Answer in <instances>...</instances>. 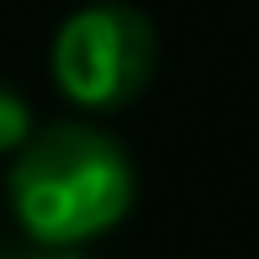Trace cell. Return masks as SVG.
<instances>
[{"instance_id":"cell-1","label":"cell","mask_w":259,"mask_h":259,"mask_svg":"<svg viewBox=\"0 0 259 259\" xmlns=\"http://www.w3.org/2000/svg\"><path fill=\"white\" fill-rule=\"evenodd\" d=\"M11 206L42 249H79L127 217L133 164L106 133L58 122L21 143L11 164Z\"/></svg>"},{"instance_id":"cell-3","label":"cell","mask_w":259,"mask_h":259,"mask_svg":"<svg viewBox=\"0 0 259 259\" xmlns=\"http://www.w3.org/2000/svg\"><path fill=\"white\" fill-rule=\"evenodd\" d=\"M32 133H37V127H32V106L11 85H0V154H21V143H27Z\"/></svg>"},{"instance_id":"cell-2","label":"cell","mask_w":259,"mask_h":259,"mask_svg":"<svg viewBox=\"0 0 259 259\" xmlns=\"http://www.w3.org/2000/svg\"><path fill=\"white\" fill-rule=\"evenodd\" d=\"M154 74V27L133 6H85L53 37V79L74 106L116 111Z\"/></svg>"},{"instance_id":"cell-4","label":"cell","mask_w":259,"mask_h":259,"mask_svg":"<svg viewBox=\"0 0 259 259\" xmlns=\"http://www.w3.org/2000/svg\"><path fill=\"white\" fill-rule=\"evenodd\" d=\"M27 259H79L74 249H42V254H27Z\"/></svg>"}]
</instances>
